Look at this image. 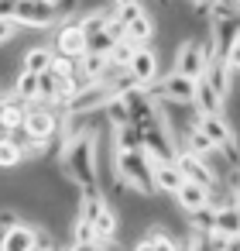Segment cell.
I'll return each mask as SVG.
<instances>
[{"label": "cell", "instance_id": "6da1fadb", "mask_svg": "<svg viewBox=\"0 0 240 251\" xmlns=\"http://www.w3.org/2000/svg\"><path fill=\"white\" fill-rule=\"evenodd\" d=\"M96 141L93 124L62 141V172L79 189H96Z\"/></svg>", "mask_w": 240, "mask_h": 251}, {"label": "cell", "instance_id": "7a4b0ae2", "mask_svg": "<svg viewBox=\"0 0 240 251\" xmlns=\"http://www.w3.org/2000/svg\"><path fill=\"white\" fill-rule=\"evenodd\" d=\"M113 176L124 189L137 193V196H154V176H151V158L141 148H120L113 155Z\"/></svg>", "mask_w": 240, "mask_h": 251}, {"label": "cell", "instance_id": "3957f363", "mask_svg": "<svg viewBox=\"0 0 240 251\" xmlns=\"http://www.w3.org/2000/svg\"><path fill=\"white\" fill-rule=\"evenodd\" d=\"M209 62V45L206 38H182L178 52H175V73L189 76V79H199L202 69Z\"/></svg>", "mask_w": 240, "mask_h": 251}, {"label": "cell", "instance_id": "277c9868", "mask_svg": "<svg viewBox=\"0 0 240 251\" xmlns=\"http://www.w3.org/2000/svg\"><path fill=\"white\" fill-rule=\"evenodd\" d=\"M172 165L178 169L182 179H196V182H202V186H209V189L219 186V176L213 172V165H209L202 155H192L189 148H175V151H172Z\"/></svg>", "mask_w": 240, "mask_h": 251}, {"label": "cell", "instance_id": "5b68a950", "mask_svg": "<svg viewBox=\"0 0 240 251\" xmlns=\"http://www.w3.org/2000/svg\"><path fill=\"white\" fill-rule=\"evenodd\" d=\"M14 21L18 28H55V7H52V0H14Z\"/></svg>", "mask_w": 240, "mask_h": 251}, {"label": "cell", "instance_id": "8992f818", "mask_svg": "<svg viewBox=\"0 0 240 251\" xmlns=\"http://www.w3.org/2000/svg\"><path fill=\"white\" fill-rule=\"evenodd\" d=\"M127 73H131L134 86L151 90V86L158 83V76H161V59H158V52H154L151 45H137V49H134V59L127 62Z\"/></svg>", "mask_w": 240, "mask_h": 251}, {"label": "cell", "instance_id": "52a82bcc", "mask_svg": "<svg viewBox=\"0 0 240 251\" xmlns=\"http://www.w3.org/2000/svg\"><path fill=\"white\" fill-rule=\"evenodd\" d=\"M161 83L151 86L148 93L158 97V100H168V103H192V93H196V79L182 76V73H168V76H158Z\"/></svg>", "mask_w": 240, "mask_h": 251}, {"label": "cell", "instance_id": "ba28073f", "mask_svg": "<svg viewBox=\"0 0 240 251\" xmlns=\"http://www.w3.org/2000/svg\"><path fill=\"white\" fill-rule=\"evenodd\" d=\"M175 196V203H178V210L182 213H199V210H206L209 203H213V189L209 186H202V182H196V179H182L178 182V189L172 193Z\"/></svg>", "mask_w": 240, "mask_h": 251}, {"label": "cell", "instance_id": "9c48e42d", "mask_svg": "<svg viewBox=\"0 0 240 251\" xmlns=\"http://www.w3.org/2000/svg\"><path fill=\"white\" fill-rule=\"evenodd\" d=\"M52 52H55V55H69V59H79V55L86 52V35L76 28V21H72V18H65V21H59V25H55Z\"/></svg>", "mask_w": 240, "mask_h": 251}, {"label": "cell", "instance_id": "30bf717a", "mask_svg": "<svg viewBox=\"0 0 240 251\" xmlns=\"http://www.w3.org/2000/svg\"><path fill=\"white\" fill-rule=\"evenodd\" d=\"M35 230L38 224H28V220H18L11 227L0 230V251H31L35 248Z\"/></svg>", "mask_w": 240, "mask_h": 251}, {"label": "cell", "instance_id": "8fae6325", "mask_svg": "<svg viewBox=\"0 0 240 251\" xmlns=\"http://www.w3.org/2000/svg\"><path fill=\"white\" fill-rule=\"evenodd\" d=\"M192 110L196 114H226V97L199 76L196 79V93H192Z\"/></svg>", "mask_w": 240, "mask_h": 251}, {"label": "cell", "instance_id": "7c38bea8", "mask_svg": "<svg viewBox=\"0 0 240 251\" xmlns=\"http://www.w3.org/2000/svg\"><path fill=\"white\" fill-rule=\"evenodd\" d=\"M216 148L223 145V141H230L233 138V127H230V121H226V114H196V121H192Z\"/></svg>", "mask_w": 240, "mask_h": 251}, {"label": "cell", "instance_id": "4fadbf2b", "mask_svg": "<svg viewBox=\"0 0 240 251\" xmlns=\"http://www.w3.org/2000/svg\"><path fill=\"white\" fill-rule=\"evenodd\" d=\"M151 176H154V193H175L182 182L172 158H151Z\"/></svg>", "mask_w": 240, "mask_h": 251}, {"label": "cell", "instance_id": "5bb4252c", "mask_svg": "<svg viewBox=\"0 0 240 251\" xmlns=\"http://www.w3.org/2000/svg\"><path fill=\"white\" fill-rule=\"evenodd\" d=\"M134 248H137V251H158V248L175 251V248H182V241H175V237L168 234V224H151V227H148V234H144Z\"/></svg>", "mask_w": 240, "mask_h": 251}, {"label": "cell", "instance_id": "9a60e30c", "mask_svg": "<svg viewBox=\"0 0 240 251\" xmlns=\"http://www.w3.org/2000/svg\"><path fill=\"white\" fill-rule=\"evenodd\" d=\"M233 76H237V73H230V69H226V66L216 59V55H209L206 69H202V79H206L209 86H216V90H219L226 100H230V93H233Z\"/></svg>", "mask_w": 240, "mask_h": 251}, {"label": "cell", "instance_id": "2e32d148", "mask_svg": "<svg viewBox=\"0 0 240 251\" xmlns=\"http://www.w3.org/2000/svg\"><path fill=\"white\" fill-rule=\"evenodd\" d=\"M72 21H76V28H79L83 35H96V31H103L107 25H113V21H117V14H113V11H107V7H93V11H86V14L79 11Z\"/></svg>", "mask_w": 240, "mask_h": 251}, {"label": "cell", "instance_id": "e0dca14e", "mask_svg": "<svg viewBox=\"0 0 240 251\" xmlns=\"http://www.w3.org/2000/svg\"><path fill=\"white\" fill-rule=\"evenodd\" d=\"M154 31H158V25H154V18H151L148 11H141L137 18H131V21L124 25V38H131V42H137V45H151Z\"/></svg>", "mask_w": 240, "mask_h": 251}, {"label": "cell", "instance_id": "ac0fdd59", "mask_svg": "<svg viewBox=\"0 0 240 251\" xmlns=\"http://www.w3.org/2000/svg\"><path fill=\"white\" fill-rule=\"evenodd\" d=\"M93 234H100V237H117V227H120V220H117V210L103 200L100 203V210L93 213Z\"/></svg>", "mask_w": 240, "mask_h": 251}, {"label": "cell", "instance_id": "d6986e66", "mask_svg": "<svg viewBox=\"0 0 240 251\" xmlns=\"http://www.w3.org/2000/svg\"><path fill=\"white\" fill-rule=\"evenodd\" d=\"M11 90L21 97V100H35L38 97V73H28V69H18V76L11 79Z\"/></svg>", "mask_w": 240, "mask_h": 251}, {"label": "cell", "instance_id": "ffe728a7", "mask_svg": "<svg viewBox=\"0 0 240 251\" xmlns=\"http://www.w3.org/2000/svg\"><path fill=\"white\" fill-rule=\"evenodd\" d=\"M48 62H52V49H45V45L21 52V69H28V73H42V69H48Z\"/></svg>", "mask_w": 240, "mask_h": 251}, {"label": "cell", "instance_id": "44dd1931", "mask_svg": "<svg viewBox=\"0 0 240 251\" xmlns=\"http://www.w3.org/2000/svg\"><path fill=\"white\" fill-rule=\"evenodd\" d=\"M141 141H144V138H141L137 124L127 121V124H117V127H113V148H117V151H120V148H141Z\"/></svg>", "mask_w": 240, "mask_h": 251}, {"label": "cell", "instance_id": "7402d4cb", "mask_svg": "<svg viewBox=\"0 0 240 251\" xmlns=\"http://www.w3.org/2000/svg\"><path fill=\"white\" fill-rule=\"evenodd\" d=\"M21 162H24V158H21V148H18V145H14L7 134H0V169L14 172Z\"/></svg>", "mask_w": 240, "mask_h": 251}, {"label": "cell", "instance_id": "603a6c76", "mask_svg": "<svg viewBox=\"0 0 240 251\" xmlns=\"http://www.w3.org/2000/svg\"><path fill=\"white\" fill-rule=\"evenodd\" d=\"M134 49H137V42H131V38H117L113 49L107 52V62H113V66H127V62L134 59Z\"/></svg>", "mask_w": 240, "mask_h": 251}, {"label": "cell", "instance_id": "cb8c5ba5", "mask_svg": "<svg viewBox=\"0 0 240 251\" xmlns=\"http://www.w3.org/2000/svg\"><path fill=\"white\" fill-rule=\"evenodd\" d=\"M113 42H117V35H113L110 28H103V31H96V35H86V52L107 55V52L113 49Z\"/></svg>", "mask_w": 240, "mask_h": 251}, {"label": "cell", "instance_id": "d4e9b609", "mask_svg": "<svg viewBox=\"0 0 240 251\" xmlns=\"http://www.w3.org/2000/svg\"><path fill=\"white\" fill-rule=\"evenodd\" d=\"M93 224L83 220V217H72V248H89L93 244Z\"/></svg>", "mask_w": 240, "mask_h": 251}, {"label": "cell", "instance_id": "484cf974", "mask_svg": "<svg viewBox=\"0 0 240 251\" xmlns=\"http://www.w3.org/2000/svg\"><path fill=\"white\" fill-rule=\"evenodd\" d=\"M52 7H55V21H65V18H76L79 0H52Z\"/></svg>", "mask_w": 240, "mask_h": 251}, {"label": "cell", "instance_id": "4316f807", "mask_svg": "<svg viewBox=\"0 0 240 251\" xmlns=\"http://www.w3.org/2000/svg\"><path fill=\"white\" fill-rule=\"evenodd\" d=\"M48 69H55V73H62V76H72V69H76V59H69V55H55V52H52V62H48Z\"/></svg>", "mask_w": 240, "mask_h": 251}, {"label": "cell", "instance_id": "83f0119b", "mask_svg": "<svg viewBox=\"0 0 240 251\" xmlns=\"http://www.w3.org/2000/svg\"><path fill=\"white\" fill-rule=\"evenodd\" d=\"M18 38V21L14 18H0V45H7Z\"/></svg>", "mask_w": 240, "mask_h": 251}, {"label": "cell", "instance_id": "f1b7e54d", "mask_svg": "<svg viewBox=\"0 0 240 251\" xmlns=\"http://www.w3.org/2000/svg\"><path fill=\"white\" fill-rule=\"evenodd\" d=\"M18 220H21V213H18L14 206H0V230L11 227V224H18Z\"/></svg>", "mask_w": 240, "mask_h": 251}, {"label": "cell", "instance_id": "f546056e", "mask_svg": "<svg viewBox=\"0 0 240 251\" xmlns=\"http://www.w3.org/2000/svg\"><path fill=\"white\" fill-rule=\"evenodd\" d=\"M0 18H14V0H0Z\"/></svg>", "mask_w": 240, "mask_h": 251}, {"label": "cell", "instance_id": "4dcf8cb0", "mask_svg": "<svg viewBox=\"0 0 240 251\" xmlns=\"http://www.w3.org/2000/svg\"><path fill=\"white\" fill-rule=\"evenodd\" d=\"M131 4H141V0H110V7H131Z\"/></svg>", "mask_w": 240, "mask_h": 251}, {"label": "cell", "instance_id": "1f68e13d", "mask_svg": "<svg viewBox=\"0 0 240 251\" xmlns=\"http://www.w3.org/2000/svg\"><path fill=\"white\" fill-rule=\"evenodd\" d=\"M161 4H168V0H161ZM185 4H192V0H185Z\"/></svg>", "mask_w": 240, "mask_h": 251}]
</instances>
